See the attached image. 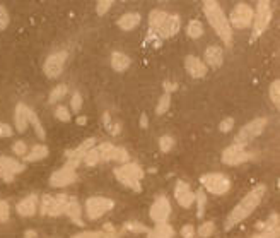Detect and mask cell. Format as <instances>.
<instances>
[{
	"label": "cell",
	"instance_id": "cell-4",
	"mask_svg": "<svg viewBox=\"0 0 280 238\" xmlns=\"http://www.w3.org/2000/svg\"><path fill=\"white\" fill-rule=\"evenodd\" d=\"M115 177L120 183H123L125 187L140 192V180L144 178V170L140 168L137 163H125L120 168L115 170Z\"/></svg>",
	"mask_w": 280,
	"mask_h": 238
},
{
	"label": "cell",
	"instance_id": "cell-7",
	"mask_svg": "<svg viewBox=\"0 0 280 238\" xmlns=\"http://www.w3.org/2000/svg\"><path fill=\"white\" fill-rule=\"evenodd\" d=\"M253 17H255V12L248 4L241 2L238 4L231 12V17H229V26L231 28H238V30H246L253 24Z\"/></svg>",
	"mask_w": 280,
	"mask_h": 238
},
{
	"label": "cell",
	"instance_id": "cell-34",
	"mask_svg": "<svg viewBox=\"0 0 280 238\" xmlns=\"http://www.w3.org/2000/svg\"><path fill=\"white\" fill-rule=\"evenodd\" d=\"M169 104H171V94L164 93L163 96L159 98V103L158 107H155V113H158V115H164V113L169 110Z\"/></svg>",
	"mask_w": 280,
	"mask_h": 238
},
{
	"label": "cell",
	"instance_id": "cell-36",
	"mask_svg": "<svg viewBox=\"0 0 280 238\" xmlns=\"http://www.w3.org/2000/svg\"><path fill=\"white\" fill-rule=\"evenodd\" d=\"M213 230H215V223L213 221H207V223H203V225H200L197 228V235L198 236H202V238H207V236H210Z\"/></svg>",
	"mask_w": 280,
	"mask_h": 238
},
{
	"label": "cell",
	"instance_id": "cell-12",
	"mask_svg": "<svg viewBox=\"0 0 280 238\" xmlns=\"http://www.w3.org/2000/svg\"><path fill=\"white\" fill-rule=\"evenodd\" d=\"M251 158H253V154L248 153V151L244 149V146H238V144L229 146L227 149H224V153H222V163L227 166L246 163V161H250Z\"/></svg>",
	"mask_w": 280,
	"mask_h": 238
},
{
	"label": "cell",
	"instance_id": "cell-37",
	"mask_svg": "<svg viewBox=\"0 0 280 238\" xmlns=\"http://www.w3.org/2000/svg\"><path fill=\"white\" fill-rule=\"evenodd\" d=\"M125 228L134 233H149L150 231V228H147L145 225H142L139 221H128L125 223Z\"/></svg>",
	"mask_w": 280,
	"mask_h": 238
},
{
	"label": "cell",
	"instance_id": "cell-40",
	"mask_svg": "<svg viewBox=\"0 0 280 238\" xmlns=\"http://www.w3.org/2000/svg\"><path fill=\"white\" fill-rule=\"evenodd\" d=\"M55 117L58 118L60 122H70V112H69V108H65V107H56V110H55Z\"/></svg>",
	"mask_w": 280,
	"mask_h": 238
},
{
	"label": "cell",
	"instance_id": "cell-39",
	"mask_svg": "<svg viewBox=\"0 0 280 238\" xmlns=\"http://www.w3.org/2000/svg\"><path fill=\"white\" fill-rule=\"evenodd\" d=\"M159 147L163 153H169V151L174 147V139L171 136H163L159 139Z\"/></svg>",
	"mask_w": 280,
	"mask_h": 238
},
{
	"label": "cell",
	"instance_id": "cell-17",
	"mask_svg": "<svg viewBox=\"0 0 280 238\" xmlns=\"http://www.w3.org/2000/svg\"><path fill=\"white\" fill-rule=\"evenodd\" d=\"M184 67H186L188 74L195 79H203L208 72L207 65L203 64L200 59H197V57H193V55L186 57V60H184Z\"/></svg>",
	"mask_w": 280,
	"mask_h": 238
},
{
	"label": "cell",
	"instance_id": "cell-54",
	"mask_svg": "<svg viewBox=\"0 0 280 238\" xmlns=\"http://www.w3.org/2000/svg\"><path fill=\"white\" fill-rule=\"evenodd\" d=\"M77 123H79V125H84V123H85V117H80L79 120H77Z\"/></svg>",
	"mask_w": 280,
	"mask_h": 238
},
{
	"label": "cell",
	"instance_id": "cell-5",
	"mask_svg": "<svg viewBox=\"0 0 280 238\" xmlns=\"http://www.w3.org/2000/svg\"><path fill=\"white\" fill-rule=\"evenodd\" d=\"M203 189L213 196H224L231 189V180L222 173H207L200 178Z\"/></svg>",
	"mask_w": 280,
	"mask_h": 238
},
{
	"label": "cell",
	"instance_id": "cell-3",
	"mask_svg": "<svg viewBox=\"0 0 280 238\" xmlns=\"http://www.w3.org/2000/svg\"><path fill=\"white\" fill-rule=\"evenodd\" d=\"M149 26L150 33H155L159 38H169L179 31V17L163 11H150Z\"/></svg>",
	"mask_w": 280,
	"mask_h": 238
},
{
	"label": "cell",
	"instance_id": "cell-16",
	"mask_svg": "<svg viewBox=\"0 0 280 238\" xmlns=\"http://www.w3.org/2000/svg\"><path fill=\"white\" fill-rule=\"evenodd\" d=\"M174 197H176L178 204L184 209L192 207L193 202H195V192H192L190 185L183 180H178L176 187H174Z\"/></svg>",
	"mask_w": 280,
	"mask_h": 238
},
{
	"label": "cell",
	"instance_id": "cell-27",
	"mask_svg": "<svg viewBox=\"0 0 280 238\" xmlns=\"http://www.w3.org/2000/svg\"><path fill=\"white\" fill-rule=\"evenodd\" d=\"M48 154H50L48 147L43 146V144H38V146H33L31 153H27L24 156V161H40L43 158H46Z\"/></svg>",
	"mask_w": 280,
	"mask_h": 238
},
{
	"label": "cell",
	"instance_id": "cell-48",
	"mask_svg": "<svg viewBox=\"0 0 280 238\" xmlns=\"http://www.w3.org/2000/svg\"><path fill=\"white\" fill-rule=\"evenodd\" d=\"M12 127L9 123H0V137H11Z\"/></svg>",
	"mask_w": 280,
	"mask_h": 238
},
{
	"label": "cell",
	"instance_id": "cell-15",
	"mask_svg": "<svg viewBox=\"0 0 280 238\" xmlns=\"http://www.w3.org/2000/svg\"><path fill=\"white\" fill-rule=\"evenodd\" d=\"M77 180V173L74 168L65 165L64 168L56 170L53 175L50 177V185L51 187H67V185L74 183Z\"/></svg>",
	"mask_w": 280,
	"mask_h": 238
},
{
	"label": "cell",
	"instance_id": "cell-21",
	"mask_svg": "<svg viewBox=\"0 0 280 238\" xmlns=\"http://www.w3.org/2000/svg\"><path fill=\"white\" fill-rule=\"evenodd\" d=\"M140 24V14L139 12H127L118 19V26L123 31H132Z\"/></svg>",
	"mask_w": 280,
	"mask_h": 238
},
{
	"label": "cell",
	"instance_id": "cell-45",
	"mask_svg": "<svg viewBox=\"0 0 280 238\" xmlns=\"http://www.w3.org/2000/svg\"><path fill=\"white\" fill-rule=\"evenodd\" d=\"M70 107H72L74 112H79L82 108V96H80V93H74L72 99H70Z\"/></svg>",
	"mask_w": 280,
	"mask_h": 238
},
{
	"label": "cell",
	"instance_id": "cell-22",
	"mask_svg": "<svg viewBox=\"0 0 280 238\" xmlns=\"http://www.w3.org/2000/svg\"><path fill=\"white\" fill-rule=\"evenodd\" d=\"M94 146H96V139H94V137H89V139H85L79 147H75L74 151H67V158L74 160V161H82L84 154Z\"/></svg>",
	"mask_w": 280,
	"mask_h": 238
},
{
	"label": "cell",
	"instance_id": "cell-20",
	"mask_svg": "<svg viewBox=\"0 0 280 238\" xmlns=\"http://www.w3.org/2000/svg\"><path fill=\"white\" fill-rule=\"evenodd\" d=\"M27 113H29V108H27L24 103H17L16 113H14V123H16V128L19 132H26L27 125H29Z\"/></svg>",
	"mask_w": 280,
	"mask_h": 238
},
{
	"label": "cell",
	"instance_id": "cell-18",
	"mask_svg": "<svg viewBox=\"0 0 280 238\" xmlns=\"http://www.w3.org/2000/svg\"><path fill=\"white\" fill-rule=\"evenodd\" d=\"M222 62H224V51H222L221 46H208V48L205 50V62L203 64L210 65L212 69H219L222 65Z\"/></svg>",
	"mask_w": 280,
	"mask_h": 238
},
{
	"label": "cell",
	"instance_id": "cell-33",
	"mask_svg": "<svg viewBox=\"0 0 280 238\" xmlns=\"http://www.w3.org/2000/svg\"><path fill=\"white\" fill-rule=\"evenodd\" d=\"M186 33L190 38H193V40H197V38H200L203 35V26L200 21H190V24L186 28Z\"/></svg>",
	"mask_w": 280,
	"mask_h": 238
},
{
	"label": "cell",
	"instance_id": "cell-28",
	"mask_svg": "<svg viewBox=\"0 0 280 238\" xmlns=\"http://www.w3.org/2000/svg\"><path fill=\"white\" fill-rule=\"evenodd\" d=\"M82 161L87 166H94V165H98L99 161H101V149H99V146L96 147H91V149L87 151V153L84 154V158Z\"/></svg>",
	"mask_w": 280,
	"mask_h": 238
},
{
	"label": "cell",
	"instance_id": "cell-13",
	"mask_svg": "<svg viewBox=\"0 0 280 238\" xmlns=\"http://www.w3.org/2000/svg\"><path fill=\"white\" fill-rule=\"evenodd\" d=\"M150 220H152L155 225H161V223H166L171 214V204L168 201V197L159 196L154 201V204L150 206Z\"/></svg>",
	"mask_w": 280,
	"mask_h": 238
},
{
	"label": "cell",
	"instance_id": "cell-23",
	"mask_svg": "<svg viewBox=\"0 0 280 238\" xmlns=\"http://www.w3.org/2000/svg\"><path fill=\"white\" fill-rule=\"evenodd\" d=\"M132 60L130 57L121 54V51H113L111 54V67L113 70H116V72H123V70H127L130 67Z\"/></svg>",
	"mask_w": 280,
	"mask_h": 238
},
{
	"label": "cell",
	"instance_id": "cell-51",
	"mask_svg": "<svg viewBox=\"0 0 280 238\" xmlns=\"http://www.w3.org/2000/svg\"><path fill=\"white\" fill-rule=\"evenodd\" d=\"M140 125L144 127V128H147V125H149V122H147V115H145V113H142V117H140Z\"/></svg>",
	"mask_w": 280,
	"mask_h": 238
},
{
	"label": "cell",
	"instance_id": "cell-25",
	"mask_svg": "<svg viewBox=\"0 0 280 238\" xmlns=\"http://www.w3.org/2000/svg\"><path fill=\"white\" fill-rule=\"evenodd\" d=\"M147 235H149V238H173L174 230L168 223H161V225H155L154 230H150Z\"/></svg>",
	"mask_w": 280,
	"mask_h": 238
},
{
	"label": "cell",
	"instance_id": "cell-47",
	"mask_svg": "<svg viewBox=\"0 0 280 238\" xmlns=\"http://www.w3.org/2000/svg\"><path fill=\"white\" fill-rule=\"evenodd\" d=\"M195 228H193L192 225H186L181 228V236L183 238H195Z\"/></svg>",
	"mask_w": 280,
	"mask_h": 238
},
{
	"label": "cell",
	"instance_id": "cell-35",
	"mask_svg": "<svg viewBox=\"0 0 280 238\" xmlns=\"http://www.w3.org/2000/svg\"><path fill=\"white\" fill-rule=\"evenodd\" d=\"M103 123H104V127L110 130V134H113V136H118L120 134V130H121V125L120 123H111V117H110V113H104L103 115Z\"/></svg>",
	"mask_w": 280,
	"mask_h": 238
},
{
	"label": "cell",
	"instance_id": "cell-8",
	"mask_svg": "<svg viewBox=\"0 0 280 238\" xmlns=\"http://www.w3.org/2000/svg\"><path fill=\"white\" fill-rule=\"evenodd\" d=\"M265 127H267V118H255V120H251L250 123H246V125L241 128L239 134L236 136V139H234L236 141L234 144L246 146L248 142H251L262 134Z\"/></svg>",
	"mask_w": 280,
	"mask_h": 238
},
{
	"label": "cell",
	"instance_id": "cell-10",
	"mask_svg": "<svg viewBox=\"0 0 280 238\" xmlns=\"http://www.w3.org/2000/svg\"><path fill=\"white\" fill-rule=\"evenodd\" d=\"M272 21V9L268 0H260L256 6V16L253 17V38H258L267 30Z\"/></svg>",
	"mask_w": 280,
	"mask_h": 238
},
{
	"label": "cell",
	"instance_id": "cell-53",
	"mask_svg": "<svg viewBox=\"0 0 280 238\" xmlns=\"http://www.w3.org/2000/svg\"><path fill=\"white\" fill-rule=\"evenodd\" d=\"M26 238H36V231L27 230V231H26Z\"/></svg>",
	"mask_w": 280,
	"mask_h": 238
},
{
	"label": "cell",
	"instance_id": "cell-46",
	"mask_svg": "<svg viewBox=\"0 0 280 238\" xmlns=\"http://www.w3.org/2000/svg\"><path fill=\"white\" fill-rule=\"evenodd\" d=\"M232 127H234V118H226V120H222L221 122V125H219V130L221 132H224V134H226V132H231L232 130Z\"/></svg>",
	"mask_w": 280,
	"mask_h": 238
},
{
	"label": "cell",
	"instance_id": "cell-19",
	"mask_svg": "<svg viewBox=\"0 0 280 238\" xmlns=\"http://www.w3.org/2000/svg\"><path fill=\"white\" fill-rule=\"evenodd\" d=\"M36 206H38V196L36 194H31V196L22 199V201L17 204L16 209H17V213L21 214V216L29 218L36 213Z\"/></svg>",
	"mask_w": 280,
	"mask_h": 238
},
{
	"label": "cell",
	"instance_id": "cell-26",
	"mask_svg": "<svg viewBox=\"0 0 280 238\" xmlns=\"http://www.w3.org/2000/svg\"><path fill=\"white\" fill-rule=\"evenodd\" d=\"M0 163L6 168L11 175H16V173H21V171L26 170V165L21 163V161H16L12 158H6V156H0Z\"/></svg>",
	"mask_w": 280,
	"mask_h": 238
},
{
	"label": "cell",
	"instance_id": "cell-52",
	"mask_svg": "<svg viewBox=\"0 0 280 238\" xmlns=\"http://www.w3.org/2000/svg\"><path fill=\"white\" fill-rule=\"evenodd\" d=\"M104 231H106V233H115V228H113L111 223H106V225H104Z\"/></svg>",
	"mask_w": 280,
	"mask_h": 238
},
{
	"label": "cell",
	"instance_id": "cell-29",
	"mask_svg": "<svg viewBox=\"0 0 280 238\" xmlns=\"http://www.w3.org/2000/svg\"><path fill=\"white\" fill-rule=\"evenodd\" d=\"M27 122L31 123L33 127H35V132L38 134V137H40V139L43 141L46 137V134H45V128H43V125H41V122H40V118H38V115L35 112L31 110L29 108V113H27Z\"/></svg>",
	"mask_w": 280,
	"mask_h": 238
},
{
	"label": "cell",
	"instance_id": "cell-41",
	"mask_svg": "<svg viewBox=\"0 0 280 238\" xmlns=\"http://www.w3.org/2000/svg\"><path fill=\"white\" fill-rule=\"evenodd\" d=\"M9 21H11V17H9L7 9L0 6V31H4L9 26Z\"/></svg>",
	"mask_w": 280,
	"mask_h": 238
},
{
	"label": "cell",
	"instance_id": "cell-50",
	"mask_svg": "<svg viewBox=\"0 0 280 238\" xmlns=\"http://www.w3.org/2000/svg\"><path fill=\"white\" fill-rule=\"evenodd\" d=\"M176 88H178L176 83H169V81H166V83H164V93H168V94L173 93Z\"/></svg>",
	"mask_w": 280,
	"mask_h": 238
},
{
	"label": "cell",
	"instance_id": "cell-11",
	"mask_svg": "<svg viewBox=\"0 0 280 238\" xmlns=\"http://www.w3.org/2000/svg\"><path fill=\"white\" fill-rule=\"evenodd\" d=\"M65 62H67V51H55L46 59L45 65H43V72L50 79L58 77L65 67Z\"/></svg>",
	"mask_w": 280,
	"mask_h": 238
},
{
	"label": "cell",
	"instance_id": "cell-6",
	"mask_svg": "<svg viewBox=\"0 0 280 238\" xmlns=\"http://www.w3.org/2000/svg\"><path fill=\"white\" fill-rule=\"evenodd\" d=\"M70 201L69 196L60 194V196H43L41 199V214L43 216H60L65 213V207Z\"/></svg>",
	"mask_w": 280,
	"mask_h": 238
},
{
	"label": "cell",
	"instance_id": "cell-1",
	"mask_svg": "<svg viewBox=\"0 0 280 238\" xmlns=\"http://www.w3.org/2000/svg\"><path fill=\"white\" fill-rule=\"evenodd\" d=\"M263 196H265V185H256L255 189H251V192L246 194V196L241 199V202L232 209L231 214L227 216L226 230H231L232 226H236L238 223L244 221L246 218L251 216L255 209L260 206Z\"/></svg>",
	"mask_w": 280,
	"mask_h": 238
},
{
	"label": "cell",
	"instance_id": "cell-32",
	"mask_svg": "<svg viewBox=\"0 0 280 238\" xmlns=\"http://www.w3.org/2000/svg\"><path fill=\"white\" fill-rule=\"evenodd\" d=\"M118 236L120 235H116V233H106V231H82L72 238H118Z\"/></svg>",
	"mask_w": 280,
	"mask_h": 238
},
{
	"label": "cell",
	"instance_id": "cell-38",
	"mask_svg": "<svg viewBox=\"0 0 280 238\" xmlns=\"http://www.w3.org/2000/svg\"><path fill=\"white\" fill-rule=\"evenodd\" d=\"M280 84L278 81H273L272 84H270V99H272V103L275 104V107H278L280 103Z\"/></svg>",
	"mask_w": 280,
	"mask_h": 238
},
{
	"label": "cell",
	"instance_id": "cell-44",
	"mask_svg": "<svg viewBox=\"0 0 280 238\" xmlns=\"http://www.w3.org/2000/svg\"><path fill=\"white\" fill-rule=\"evenodd\" d=\"M9 214H11V207L6 201H0V221H7L9 220Z\"/></svg>",
	"mask_w": 280,
	"mask_h": 238
},
{
	"label": "cell",
	"instance_id": "cell-24",
	"mask_svg": "<svg viewBox=\"0 0 280 238\" xmlns=\"http://www.w3.org/2000/svg\"><path fill=\"white\" fill-rule=\"evenodd\" d=\"M65 214L72 220L77 226H84V220L80 216H82V213H80V206L79 202L75 201V199L70 197V201L67 204V207H65Z\"/></svg>",
	"mask_w": 280,
	"mask_h": 238
},
{
	"label": "cell",
	"instance_id": "cell-43",
	"mask_svg": "<svg viewBox=\"0 0 280 238\" xmlns=\"http://www.w3.org/2000/svg\"><path fill=\"white\" fill-rule=\"evenodd\" d=\"M12 151L16 153L17 156H26V151H27V146H26V142H22V141H17V142H14V146H12Z\"/></svg>",
	"mask_w": 280,
	"mask_h": 238
},
{
	"label": "cell",
	"instance_id": "cell-49",
	"mask_svg": "<svg viewBox=\"0 0 280 238\" xmlns=\"http://www.w3.org/2000/svg\"><path fill=\"white\" fill-rule=\"evenodd\" d=\"M0 178L7 180V182H12V180H14V175L9 173V171L2 166V163H0Z\"/></svg>",
	"mask_w": 280,
	"mask_h": 238
},
{
	"label": "cell",
	"instance_id": "cell-14",
	"mask_svg": "<svg viewBox=\"0 0 280 238\" xmlns=\"http://www.w3.org/2000/svg\"><path fill=\"white\" fill-rule=\"evenodd\" d=\"M101 149V161H118V163H127L128 153L125 147H115L110 142H103L99 144Z\"/></svg>",
	"mask_w": 280,
	"mask_h": 238
},
{
	"label": "cell",
	"instance_id": "cell-31",
	"mask_svg": "<svg viewBox=\"0 0 280 238\" xmlns=\"http://www.w3.org/2000/svg\"><path fill=\"white\" fill-rule=\"evenodd\" d=\"M195 201H197V218H203V213H205V206H207V196L205 192H203V189L197 190Z\"/></svg>",
	"mask_w": 280,
	"mask_h": 238
},
{
	"label": "cell",
	"instance_id": "cell-30",
	"mask_svg": "<svg viewBox=\"0 0 280 238\" xmlns=\"http://www.w3.org/2000/svg\"><path fill=\"white\" fill-rule=\"evenodd\" d=\"M69 93V86L67 84H58L56 88H53V91L50 93V98H48V101L53 104V103H58L61 98L65 96V94Z\"/></svg>",
	"mask_w": 280,
	"mask_h": 238
},
{
	"label": "cell",
	"instance_id": "cell-42",
	"mask_svg": "<svg viewBox=\"0 0 280 238\" xmlns=\"http://www.w3.org/2000/svg\"><path fill=\"white\" fill-rule=\"evenodd\" d=\"M111 6H113L111 0H101V2H98V7H96L98 14H99V16H104V14H106L111 9Z\"/></svg>",
	"mask_w": 280,
	"mask_h": 238
},
{
	"label": "cell",
	"instance_id": "cell-2",
	"mask_svg": "<svg viewBox=\"0 0 280 238\" xmlns=\"http://www.w3.org/2000/svg\"><path fill=\"white\" fill-rule=\"evenodd\" d=\"M203 12H205L207 21L210 22V26L215 30L217 35L224 40L227 46H231L232 28L229 26V21H227L224 11L221 9L219 2H215V0H207V2H203Z\"/></svg>",
	"mask_w": 280,
	"mask_h": 238
},
{
	"label": "cell",
	"instance_id": "cell-9",
	"mask_svg": "<svg viewBox=\"0 0 280 238\" xmlns=\"http://www.w3.org/2000/svg\"><path fill=\"white\" fill-rule=\"evenodd\" d=\"M113 207H115V202L108 197H89L85 201V213L91 221L99 220L106 213H110Z\"/></svg>",
	"mask_w": 280,
	"mask_h": 238
}]
</instances>
